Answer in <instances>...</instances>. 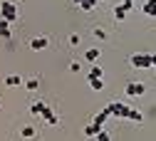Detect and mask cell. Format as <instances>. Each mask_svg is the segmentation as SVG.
<instances>
[{
    "mask_svg": "<svg viewBox=\"0 0 156 141\" xmlns=\"http://www.w3.org/2000/svg\"><path fill=\"white\" fill-rule=\"evenodd\" d=\"M99 129H102V126H97V124L92 122V124L84 129V136H97V131H99Z\"/></svg>",
    "mask_w": 156,
    "mask_h": 141,
    "instance_id": "9a60e30c",
    "label": "cell"
},
{
    "mask_svg": "<svg viewBox=\"0 0 156 141\" xmlns=\"http://www.w3.org/2000/svg\"><path fill=\"white\" fill-rule=\"evenodd\" d=\"M94 139H99V141H109L112 136H109V134H107L104 129H99V131H97V136H94Z\"/></svg>",
    "mask_w": 156,
    "mask_h": 141,
    "instance_id": "44dd1931",
    "label": "cell"
},
{
    "mask_svg": "<svg viewBox=\"0 0 156 141\" xmlns=\"http://www.w3.org/2000/svg\"><path fill=\"white\" fill-rule=\"evenodd\" d=\"M8 37H10V23L0 20V40H8Z\"/></svg>",
    "mask_w": 156,
    "mask_h": 141,
    "instance_id": "30bf717a",
    "label": "cell"
},
{
    "mask_svg": "<svg viewBox=\"0 0 156 141\" xmlns=\"http://www.w3.org/2000/svg\"><path fill=\"white\" fill-rule=\"evenodd\" d=\"M5 84H8V87H20L23 79L17 77V74H10V77H5Z\"/></svg>",
    "mask_w": 156,
    "mask_h": 141,
    "instance_id": "7c38bea8",
    "label": "cell"
},
{
    "mask_svg": "<svg viewBox=\"0 0 156 141\" xmlns=\"http://www.w3.org/2000/svg\"><path fill=\"white\" fill-rule=\"evenodd\" d=\"M84 59H87V62H97V59H99V50H97V47L87 50V52H84Z\"/></svg>",
    "mask_w": 156,
    "mask_h": 141,
    "instance_id": "8fae6325",
    "label": "cell"
},
{
    "mask_svg": "<svg viewBox=\"0 0 156 141\" xmlns=\"http://www.w3.org/2000/svg\"><path fill=\"white\" fill-rule=\"evenodd\" d=\"M69 45H72V47L80 45V35H72V37H69Z\"/></svg>",
    "mask_w": 156,
    "mask_h": 141,
    "instance_id": "603a6c76",
    "label": "cell"
},
{
    "mask_svg": "<svg viewBox=\"0 0 156 141\" xmlns=\"http://www.w3.org/2000/svg\"><path fill=\"white\" fill-rule=\"evenodd\" d=\"M50 45V40L47 37H35L32 42H30V50H35V52H40V50H45Z\"/></svg>",
    "mask_w": 156,
    "mask_h": 141,
    "instance_id": "8992f818",
    "label": "cell"
},
{
    "mask_svg": "<svg viewBox=\"0 0 156 141\" xmlns=\"http://www.w3.org/2000/svg\"><path fill=\"white\" fill-rule=\"evenodd\" d=\"M122 5H124V8H126V12H129V10L134 8V0H124V3H122Z\"/></svg>",
    "mask_w": 156,
    "mask_h": 141,
    "instance_id": "cb8c5ba5",
    "label": "cell"
},
{
    "mask_svg": "<svg viewBox=\"0 0 156 141\" xmlns=\"http://www.w3.org/2000/svg\"><path fill=\"white\" fill-rule=\"evenodd\" d=\"M141 10H144V15H149V17H156V0H146Z\"/></svg>",
    "mask_w": 156,
    "mask_h": 141,
    "instance_id": "52a82bcc",
    "label": "cell"
},
{
    "mask_svg": "<svg viewBox=\"0 0 156 141\" xmlns=\"http://www.w3.org/2000/svg\"><path fill=\"white\" fill-rule=\"evenodd\" d=\"M40 116L45 119V122H47L50 126H57V124H60V119H57V114H55V111H52V109H50L47 104L42 107V111H40Z\"/></svg>",
    "mask_w": 156,
    "mask_h": 141,
    "instance_id": "277c9868",
    "label": "cell"
},
{
    "mask_svg": "<svg viewBox=\"0 0 156 141\" xmlns=\"http://www.w3.org/2000/svg\"><path fill=\"white\" fill-rule=\"evenodd\" d=\"M89 84H92L94 92H102V89H104V79H102V77H89Z\"/></svg>",
    "mask_w": 156,
    "mask_h": 141,
    "instance_id": "9c48e42d",
    "label": "cell"
},
{
    "mask_svg": "<svg viewBox=\"0 0 156 141\" xmlns=\"http://www.w3.org/2000/svg\"><path fill=\"white\" fill-rule=\"evenodd\" d=\"M129 65L131 67H136V69H149V67H154V55H131L129 57Z\"/></svg>",
    "mask_w": 156,
    "mask_h": 141,
    "instance_id": "6da1fadb",
    "label": "cell"
},
{
    "mask_svg": "<svg viewBox=\"0 0 156 141\" xmlns=\"http://www.w3.org/2000/svg\"><path fill=\"white\" fill-rule=\"evenodd\" d=\"M114 17H116V20H124V17H126V8H124V5L114 8Z\"/></svg>",
    "mask_w": 156,
    "mask_h": 141,
    "instance_id": "2e32d148",
    "label": "cell"
},
{
    "mask_svg": "<svg viewBox=\"0 0 156 141\" xmlns=\"http://www.w3.org/2000/svg\"><path fill=\"white\" fill-rule=\"evenodd\" d=\"M94 35L99 37V40H107V32H104V30H94Z\"/></svg>",
    "mask_w": 156,
    "mask_h": 141,
    "instance_id": "d4e9b609",
    "label": "cell"
},
{
    "mask_svg": "<svg viewBox=\"0 0 156 141\" xmlns=\"http://www.w3.org/2000/svg\"><path fill=\"white\" fill-rule=\"evenodd\" d=\"M42 107H45V102H35V104L30 107V111H32V114H37V116H40V111H42Z\"/></svg>",
    "mask_w": 156,
    "mask_h": 141,
    "instance_id": "ac0fdd59",
    "label": "cell"
},
{
    "mask_svg": "<svg viewBox=\"0 0 156 141\" xmlns=\"http://www.w3.org/2000/svg\"><path fill=\"white\" fill-rule=\"evenodd\" d=\"M144 92H146V87H144L141 82H131V84L126 87V94H129V97H141Z\"/></svg>",
    "mask_w": 156,
    "mask_h": 141,
    "instance_id": "5b68a950",
    "label": "cell"
},
{
    "mask_svg": "<svg viewBox=\"0 0 156 141\" xmlns=\"http://www.w3.org/2000/svg\"><path fill=\"white\" fill-rule=\"evenodd\" d=\"M72 3H74V5H80V3H82V0H72Z\"/></svg>",
    "mask_w": 156,
    "mask_h": 141,
    "instance_id": "484cf974",
    "label": "cell"
},
{
    "mask_svg": "<svg viewBox=\"0 0 156 141\" xmlns=\"http://www.w3.org/2000/svg\"><path fill=\"white\" fill-rule=\"evenodd\" d=\"M94 8H97V0H82V3H80V10H87V12H89V10H94Z\"/></svg>",
    "mask_w": 156,
    "mask_h": 141,
    "instance_id": "4fadbf2b",
    "label": "cell"
},
{
    "mask_svg": "<svg viewBox=\"0 0 156 141\" xmlns=\"http://www.w3.org/2000/svg\"><path fill=\"white\" fill-rule=\"evenodd\" d=\"M107 111H109L112 116L129 119V114H131V107H126V104H122V102H112V104H107Z\"/></svg>",
    "mask_w": 156,
    "mask_h": 141,
    "instance_id": "3957f363",
    "label": "cell"
},
{
    "mask_svg": "<svg viewBox=\"0 0 156 141\" xmlns=\"http://www.w3.org/2000/svg\"><path fill=\"white\" fill-rule=\"evenodd\" d=\"M0 15H3V20H8V23L12 25L17 20V5L10 3V0H3V5H0Z\"/></svg>",
    "mask_w": 156,
    "mask_h": 141,
    "instance_id": "7a4b0ae2",
    "label": "cell"
},
{
    "mask_svg": "<svg viewBox=\"0 0 156 141\" xmlns=\"http://www.w3.org/2000/svg\"><path fill=\"white\" fill-rule=\"evenodd\" d=\"M109 116H112V114H109V111H107V107H104V109H102L99 114L94 116V124H97V126H104V122H107Z\"/></svg>",
    "mask_w": 156,
    "mask_h": 141,
    "instance_id": "ba28073f",
    "label": "cell"
},
{
    "mask_svg": "<svg viewBox=\"0 0 156 141\" xmlns=\"http://www.w3.org/2000/svg\"><path fill=\"white\" fill-rule=\"evenodd\" d=\"M129 122L141 124V122H144V114H141V111H136V109H131V114H129Z\"/></svg>",
    "mask_w": 156,
    "mask_h": 141,
    "instance_id": "5bb4252c",
    "label": "cell"
},
{
    "mask_svg": "<svg viewBox=\"0 0 156 141\" xmlns=\"http://www.w3.org/2000/svg\"><path fill=\"white\" fill-rule=\"evenodd\" d=\"M20 134H23V139H32V136H35V129H32V126H25Z\"/></svg>",
    "mask_w": 156,
    "mask_h": 141,
    "instance_id": "ffe728a7",
    "label": "cell"
},
{
    "mask_svg": "<svg viewBox=\"0 0 156 141\" xmlns=\"http://www.w3.org/2000/svg\"><path fill=\"white\" fill-rule=\"evenodd\" d=\"M89 77H104V69H102V67H97V65H94V67L89 69Z\"/></svg>",
    "mask_w": 156,
    "mask_h": 141,
    "instance_id": "d6986e66",
    "label": "cell"
},
{
    "mask_svg": "<svg viewBox=\"0 0 156 141\" xmlns=\"http://www.w3.org/2000/svg\"><path fill=\"white\" fill-rule=\"evenodd\" d=\"M69 69H72V72H80L82 65H80V62H69Z\"/></svg>",
    "mask_w": 156,
    "mask_h": 141,
    "instance_id": "7402d4cb",
    "label": "cell"
},
{
    "mask_svg": "<svg viewBox=\"0 0 156 141\" xmlns=\"http://www.w3.org/2000/svg\"><path fill=\"white\" fill-rule=\"evenodd\" d=\"M37 87H40V79H27L25 82V89H30V92H35Z\"/></svg>",
    "mask_w": 156,
    "mask_h": 141,
    "instance_id": "e0dca14e",
    "label": "cell"
}]
</instances>
